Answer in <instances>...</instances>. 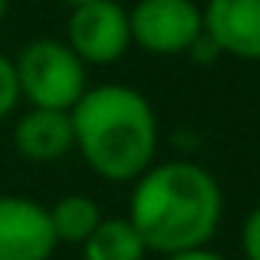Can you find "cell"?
<instances>
[{
	"label": "cell",
	"instance_id": "obj_1",
	"mask_svg": "<svg viewBox=\"0 0 260 260\" xmlns=\"http://www.w3.org/2000/svg\"><path fill=\"white\" fill-rule=\"evenodd\" d=\"M128 221L148 254H175L214 241L224 217V191L214 172L191 158L152 161L132 181Z\"/></svg>",
	"mask_w": 260,
	"mask_h": 260
},
{
	"label": "cell",
	"instance_id": "obj_2",
	"mask_svg": "<svg viewBox=\"0 0 260 260\" xmlns=\"http://www.w3.org/2000/svg\"><path fill=\"white\" fill-rule=\"evenodd\" d=\"M73 148L102 181H135L158 152V115L139 89L102 83L86 89L70 109Z\"/></svg>",
	"mask_w": 260,
	"mask_h": 260
},
{
	"label": "cell",
	"instance_id": "obj_3",
	"mask_svg": "<svg viewBox=\"0 0 260 260\" xmlns=\"http://www.w3.org/2000/svg\"><path fill=\"white\" fill-rule=\"evenodd\" d=\"M20 99L40 109H66L86 92V63L66 40L37 37L13 56Z\"/></svg>",
	"mask_w": 260,
	"mask_h": 260
},
{
	"label": "cell",
	"instance_id": "obj_4",
	"mask_svg": "<svg viewBox=\"0 0 260 260\" xmlns=\"http://www.w3.org/2000/svg\"><path fill=\"white\" fill-rule=\"evenodd\" d=\"M66 43L86 66H112L132 46L128 10L119 0H86L70 7Z\"/></svg>",
	"mask_w": 260,
	"mask_h": 260
},
{
	"label": "cell",
	"instance_id": "obj_5",
	"mask_svg": "<svg viewBox=\"0 0 260 260\" xmlns=\"http://www.w3.org/2000/svg\"><path fill=\"white\" fill-rule=\"evenodd\" d=\"M201 30V7L194 0H135L128 10L132 43L152 56H178Z\"/></svg>",
	"mask_w": 260,
	"mask_h": 260
},
{
	"label": "cell",
	"instance_id": "obj_6",
	"mask_svg": "<svg viewBox=\"0 0 260 260\" xmlns=\"http://www.w3.org/2000/svg\"><path fill=\"white\" fill-rule=\"evenodd\" d=\"M56 247L43 204L23 194H0V260H50Z\"/></svg>",
	"mask_w": 260,
	"mask_h": 260
},
{
	"label": "cell",
	"instance_id": "obj_7",
	"mask_svg": "<svg viewBox=\"0 0 260 260\" xmlns=\"http://www.w3.org/2000/svg\"><path fill=\"white\" fill-rule=\"evenodd\" d=\"M201 23L221 56L260 63V0H208Z\"/></svg>",
	"mask_w": 260,
	"mask_h": 260
},
{
	"label": "cell",
	"instance_id": "obj_8",
	"mask_svg": "<svg viewBox=\"0 0 260 260\" xmlns=\"http://www.w3.org/2000/svg\"><path fill=\"white\" fill-rule=\"evenodd\" d=\"M13 145L26 161H59L73 152V122L66 109L30 106L13 128Z\"/></svg>",
	"mask_w": 260,
	"mask_h": 260
},
{
	"label": "cell",
	"instance_id": "obj_9",
	"mask_svg": "<svg viewBox=\"0 0 260 260\" xmlns=\"http://www.w3.org/2000/svg\"><path fill=\"white\" fill-rule=\"evenodd\" d=\"M83 260H145L148 247L128 217H102L83 244Z\"/></svg>",
	"mask_w": 260,
	"mask_h": 260
},
{
	"label": "cell",
	"instance_id": "obj_10",
	"mask_svg": "<svg viewBox=\"0 0 260 260\" xmlns=\"http://www.w3.org/2000/svg\"><path fill=\"white\" fill-rule=\"evenodd\" d=\"M46 211H50V224L59 244H83L102 221L99 201L89 194H63Z\"/></svg>",
	"mask_w": 260,
	"mask_h": 260
},
{
	"label": "cell",
	"instance_id": "obj_11",
	"mask_svg": "<svg viewBox=\"0 0 260 260\" xmlns=\"http://www.w3.org/2000/svg\"><path fill=\"white\" fill-rule=\"evenodd\" d=\"M20 102V86H17V70H13V59L7 53H0V119L17 109Z\"/></svg>",
	"mask_w": 260,
	"mask_h": 260
},
{
	"label": "cell",
	"instance_id": "obj_12",
	"mask_svg": "<svg viewBox=\"0 0 260 260\" xmlns=\"http://www.w3.org/2000/svg\"><path fill=\"white\" fill-rule=\"evenodd\" d=\"M241 254L244 260H260V204L247 211L241 224Z\"/></svg>",
	"mask_w": 260,
	"mask_h": 260
},
{
	"label": "cell",
	"instance_id": "obj_13",
	"mask_svg": "<svg viewBox=\"0 0 260 260\" xmlns=\"http://www.w3.org/2000/svg\"><path fill=\"white\" fill-rule=\"evenodd\" d=\"M184 53H188V56L194 59V63H214V59H221V50H217V43H214V40H211L204 30L198 33L194 43H191Z\"/></svg>",
	"mask_w": 260,
	"mask_h": 260
},
{
	"label": "cell",
	"instance_id": "obj_14",
	"mask_svg": "<svg viewBox=\"0 0 260 260\" xmlns=\"http://www.w3.org/2000/svg\"><path fill=\"white\" fill-rule=\"evenodd\" d=\"M161 260H228V257L217 254V250H211L208 244H204V247H188V250H175V254H165Z\"/></svg>",
	"mask_w": 260,
	"mask_h": 260
},
{
	"label": "cell",
	"instance_id": "obj_15",
	"mask_svg": "<svg viewBox=\"0 0 260 260\" xmlns=\"http://www.w3.org/2000/svg\"><path fill=\"white\" fill-rule=\"evenodd\" d=\"M172 142H175L178 148H181V152H191V148L198 145V135L191 132V128H181V132H175V135H172Z\"/></svg>",
	"mask_w": 260,
	"mask_h": 260
},
{
	"label": "cell",
	"instance_id": "obj_16",
	"mask_svg": "<svg viewBox=\"0 0 260 260\" xmlns=\"http://www.w3.org/2000/svg\"><path fill=\"white\" fill-rule=\"evenodd\" d=\"M7 7H10V0H0V23H4V17H7Z\"/></svg>",
	"mask_w": 260,
	"mask_h": 260
},
{
	"label": "cell",
	"instance_id": "obj_17",
	"mask_svg": "<svg viewBox=\"0 0 260 260\" xmlns=\"http://www.w3.org/2000/svg\"><path fill=\"white\" fill-rule=\"evenodd\" d=\"M56 4H66V7H76V4H86V0H56Z\"/></svg>",
	"mask_w": 260,
	"mask_h": 260
}]
</instances>
